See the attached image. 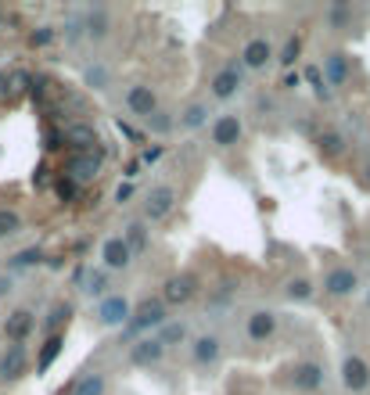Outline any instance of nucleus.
<instances>
[{"label":"nucleus","instance_id":"nucleus-30","mask_svg":"<svg viewBox=\"0 0 370 395\" xmlns=\"http://www.w3.org/2000/svg\"><path fill=\"white\" fill-rule=\"evenodd\" d=\"M36 262H43V252H40V248H26V252H15V255L8 259V269L15 273V269H29V266H36Z\"/></svg>","mask_w":370,"mask_h":395},{"label":"nucleus","instance_id":"nucleus-7","mask_svg":"<svg viewBox=\"0 0 370 395\" xmlns=\"http://www.w3.org/2000/svg\"><path fill=\"white\" fill-rule=\"evenodd\" d=\"M130 313H133V306H130V299L119 295V291H108V295L97 302V320H101L104 327H126V323H130Z\"/></svg>","mask_w":370,"mask_h":395},{"label":"nucleus","instance_id":"nucleus-33","mask_svg":"<svg viewBox=\"0 0 370 395\" xmlns=\"http://www.w3.org/2000/svg\"><path fill=\"white\" fill-rule=\"evenodd\" d=\"M298 54H302V36H288V43L281 47V65H295L298 62Z\"/></svg>","mask_w":370,"mask_h":395},{"label":"nucleus","instance_id":"nucleus-27","mask_svg":"<svg viewBox=\"0 0 370 395\" xmlns=\"http://www.w3.org/2000/svg\"><path fill=\"white\" fill-rule=\"evenodd\" d=\"M123 241H126V248H130L133 255H140V252L147 248V223L130 219V223H126V234H123Z\"/></svg>","mask_w":370,"mask_h":395},{"label":"nucleus","instance_id":"nucleus-11","mask_svg":"<svg viewBox=\"0 0 370 395\" xmlns=\"http://www.w3.org/2000/svg\"><path fill=\"white\" fill-rule=\"evenodd\" d=\"M342 384H345V391H352V395H363L366 388H370V363L363 360V356H345L342 360Z\"/></svg>","mask_w":370,"mask_h":395},{"label":"nucleus","instance_id":"nucleus-45","mask_svg":"<svg viewBox=\"0 0 370 395\" xmlns=\"http://www.w3.org/2000/svg\"><path fill=\"white\" fill-rule=\"evenodd\" d=\"M363 313H370V288H366V299H363Z\"/></svg>","mask_w":370,"mask_h":395},{"label":"nucleus","instance_id":"nucleus-26","mask_svg":"<svg viewBox=\"0 0 370 395\" xmlns=\"http://www.w3.org/2000/svg\"><path fill=\"white\" fill-rule=\"evenodd\" d=\"M108 288H112V280H108V269H90L86 273V280H83V295H90V299H104L108 295Z\"/></svg>","mask_w":370,"mask_h":395},{"label":"nucleus","instance_id":"nucleus-35","mask_svg":"<svg viewBox=\"0 0 370 395\" xmlns=\"http://www.w3.org/2000/svg\"><path fill=\"white\" fill-rule=\"evenodd\" d=\"M69 140H72V144L79 148V155H83V151L94 148V130H90V126H72V130H69Z\"/></svg>","mask_w":370,"mask_h":395},{"label":"nucleus","instance_id":"nucleus-23","mask_svg":"<svg viewBox=\"0 0 370 395\" xmlns=\"http://www.w3.org/2000/svg\"><path fill=\"white\" fill-rule=\"evenodd\" d=\"M187 342V323L184 320H166L158 327V345L162 349H173V345H184Z\"/></svg>","mask_w":370,"mask_h":395},{"label":"nucleus","instance_id":"nucleus-3","mask_svg":"<svg viewBox=\"0 0 370 395\" xmlns=\"http://www.w3.org/2000/svg\"><path fill=\"white\" fill-rule=\"evenodd\" d=\"M356 288H359V273L349 262H331L324 269V291H327V299H349V295H356Z\"/></svg>","mask_w":370,"mask_h":395},{"label":"nucleus","instance_id":"nucleus-32","mask_svg":"<svg viewBox=\"0 0 370 395\" xmlns=\"http://www.w3.org/2000/svg\"><path fill=\"white\" fill-rule=\"evenodd\" d=\"M320 151H324L327 158H335V155H345V137H342V133H335V130L320 133Z\"/></svg>","mask_w":370,"mask_h":395},{"label":"nucleus","instance_id":"nucleus-19","mask_svg":"<svg viewBox=\"0 0 370 395\" xmlns=\"http://www.w3.org/2000/svg\"><path fill=\"white\" fill-rule=\"evenodd\" d=\"M69 395H108V374L104 370H86L72 381Z\"/></svg>","mask_w":370,"mask_h":395},{"label":"nucleus","instance_id":"nucleus-13","mask_svg":"<svg viewBox=\"0 0 370 395\" xmlns=\"http://www.w3.org/2000/svg\"><path fill=\"white\" fill-rule=\"evenodd\" d=\"M270 58H274V43H270L267 36H252V40L241 47V69L259 72V69L270 65Z\"/></svg>","mask_w":370,"mask_h":395},{"label":"nucleus","instance_id":"nucleus-37","mask_svg":"<svg viewBox=\"0 0 370 395\" xmlns=\"http://www.w3.org/2000/svg\"><path fill=\"white\" fill-rule=\"evenodd\" d=\"M305 79L313 83V90H316V97H324V101L331 97V90H327V83H324V72H320V69H305Z\"/></svg>","mask_w":370,"mask_h":395},{"label":"nucleus","instance_id":"nucleus-41","mask_svg":"<svg viewBox=\"0 0 370 395\" xmlns=\"http://www.w3.org/2000/svg\"><path fill=\"white\" fill-rule=\"evenodd\" d=\"M58 194L69 201V198H72V184H69V180H62V184H58Z\"/></svg>","mask_w":370,"mask_h":395},{"label":"nucleus","instance_id":"nucleus-25","mask_svg":"<svg viewBox=\"0 0 370 395\" xmlns=\"http://www.w3.org/2000/svg\"><path fill=\"white\" fill-rule=\"evenodd\" d=\"M72 320V302H55L50 306V313H47V320H43V330H47V338L50 334H62V327Z\"/></svg>","mask_w":370,"mask_h":395},{"label":"nucleus","instance_id":"nucleus-10","mask_svg":"<svg viewBox=\"0 0 370 395\" xmlns=\"http://www.w3.org/2000/svg\"><path fill=\"white\" fill-rule=\"evenodd\" d=\"M277 334V313L274 309H252L245 316V338L248 342H270V338Z\"/></svg>","mask_w":370,"mask_h":395},{"label":"nucleus","instance_id":"nucleus-6","mask_svg":"<svg viewBox=\"0 0 370 395\" xmlns=\"http://www.w3.org/2000/svg\"><path fill=\"white\" fill-rule=\"evenodd\" d=\"M223 356V338L216 330H205V334H194V342H191V363L198 370H208V367H216Z\"/></svg>","mask_w":370,"mask_h":395},{"label":"nucleus","instance_id":"nucleus-16","mask_svg":"<svg viewBox=\"0 0 370 395\" xmlns=\"http://www.w3.org/2000/svg\"><path fill=\"white\" fill-rule=\"evenodd\" d=\"M29 367V352H26V342H11L8 352L0 356V377L4 381H18Z\"/></svg>","mask_w":370,"mask_h":395},{"label":"nucleus","instance_id":"nucleus-9","mask_svg":"<svg viewBox=\"0 0 370 395\" xmlns=\"http://www.w3.org/2000/svg\"><path fill=\"white\" fill-rule=\"evenodd\" d=\"M241 87H245V76H241V65L237 62H227L223 69H216L213 72V83H208V90H213L216 101H230Z\"/></svg>","mask_w":370,"mask_h":395},{"label":"nucleus","instance_id":"nucleus-2","mask_svg":"<svg viewBox=\"0 0 370 395\" xmlns=\"http://www.w3.org/2000/svg\"><path fill=\"white\" fill-rule=\"evenodd\" d=\"M201 291V280H198V273H191V269H184V273H173L166 284H162V291H158V299L166 302V309L169 306H187V302H194V295Z\"/></svg>","mask_w":370,"mask_h":395},{"label":"nucleus","instance_id":"nucleus-38","mask_svg":"<svg viewBox=\"0 0 370 395\" xmlns=\"http://www.w3.org/2000/svg\"><path fill=\"white\" fill-rule=\"evenodd\" d=\"M50 40H58V29H50V26H40V29L29 36V43H33V47H47Z\"/></svg>","mask_w":370,"mask_h":395},{"label":"nucleus","instance_id":"nucleus-17","mask_svg":"<svg viewBox=\"0 0 370 395\" xmlns=\"http://www.w3.org/2000/svg\"><path fill=\"white\" fill-rule=\"evenodd\" d=\"M101 165H104V155L101 151H83V155H76L69 162V177L76 184H86V180H94L101 173Z\"/></svg>","mask_w":370,"mask_h":395},{"label":"nucleus","instance_id":"nucleus-24","mask_svg":"<svg viewBox=\"0 0 370 395\" xmlns=\"http://www.w3.org/2000/svg\"><path fill=\"white\" fill-rule=\"evenodd\" d=\"M62 345H65V334H50L47 338L43 349H40V356H36V374H47L50 370V363L62 356Z\"/></svg>","mask_w":370,"mask_h":395},{"label":"nucleus","instance_id":"nucleus-15","mask_svg":"<svg viewBox=\"0 0 370 395\" xmlns=\"http://www.w3.org/2000/svg\"><path fill=\"white\" fill-rule=\"evenodd\" d=\"M241 133H245V126H241V116H234V111H227V116H220V119L213 123V144H216V148H234V144H241Z\"/></svg>","mask_w":370,"mask_h":395},{"label":"nucleus","instance_id":"nucleus-46","mask_svg":"<svg viewBox=\"0 0 370 395\" xmlns=\"http://www.w3.org/2000/svg\"><path fill=\"white\" fill-rule=\"evenodd\" d=\"M0 22H4V18H0Z\"/></svg>","mask_w":370,"mask_h":395},{"label":"nucleus","instance_id":"nucleus-40","mask_svg":"<svg viewBox=\"0 0 370 395\" xmlns=\"http://www.w3.org/2000/svg\"><path fill=\"white\" fill-rule=\"evenodd\" d=\"M130 198H133V184H123V187L116 191V201H119V205H126Z\"/></svg>","mask_w":370,"mask_h":395},{"label":"nucleus","instance_id":"nucleus-1","mask_svg":"<svg viewBox=\"0 0 370 395\" xmlns=\"http://www.w3.org/2000/svg\"><path fill=\"white\" fill-rule=\"evenodd\" d=\"M169 320V313H166V302L158 299V295H144L137 306H133V313H130V323H126V330L130 334H147V330H158Z\"/></svg>","mask_w":370,"mask_h":395},{"label":"nucleus","instance_id":"nucleus-31","mask_svg":"<svg viewBox=\"0 0 370 395\" xmlns=\"http://www.w3.org/2000/svg\"><path fill=\"white\" fill-rule=\"evenodd\" d=\"M18 230H22V216L15 208H0V241L18 234Z\"/></svg>","mask_w":370,"mask_h":395},{"label":"nucleus","instance_id":"nucleus-18","mask_svg":"<svg viewBox=\"0 0 370 395\" xmlns=\"http://www.w3.org/2000/svg\"><path fill=\"white\" fill-rule=\"evenodd\" d=\"M162 356H166V349L158 345V338H147V334L137 338V342L130 345V363L133 367H155Z\"/></svg>","mask_w":370,"mask_h":395},{"label":"nucleus","instance_id":"nucleus-39","mask_svg":"<svg viewBox=\"0 0 370 395\" xmlns=\"http://www.w3.org/2000/svg\"><path fill=\"white\" fill-rule=\"evenodd\" d=\"M147 126H151L155 133H166V130H173V119H169V111H155V116L147 119Z\"/></svg>","mask_w":370,"mask_h":395},{"label":"nucleus","instance_id":"nucleus-34","mask_svg":"<svg viewBox=\"0 0 370 395\" xmlns=\"http://www.w3.org/2000/svg\"><path fill=\"white\" fill-rule=\"evenodd\" d=\"M83 79H86V87H94V90H104V87H108V69H104V65H90L86 72H83Z\"/></svg>","mask_w":370,"mask_h":395},{"label":"nucleus","instance_id":"nucleus-20","mask_svg":"<svg viewBox=\"0 0 370 395\" xmlns=\"http://www.w3.org/2000/svg\"><path fill=\"white\" fill-rule=\"evenodd\" d=\"M83 22H86V36L90 40H108L112 36V11L108 8H90V11H83Z\"/></svg>","mask_w":370,"mask_h":395},{"label":"nucleus","instance_id":"nucleus-14","mask_svg":"<svg viewBox=\"0 0 370 395\" xmlns=\"http://www.w3.org/2000/svg\"><path fill=\"white\" fill-rule=\"evenodd\" d=\"M349 76H352V62H349V54L345 50H331L327 58H324V83H327V90L335 87H345L349 83Z\"/></svg>","mask_w":370,"mask_h":395},{"label":"nucleus","instance_id":"nucleus-4","mask_svg":"<svg viewBox=\"0 0 370 395\" xmlns=\"http://www.w3.org/2000/svg\"><path fill=\"white\" fill-rule=\"evenodd\" d=\"M173 208H176V191L166 187V184H155V187L144 194V201H140V212H144V219H151V223H166V219L173 216Z\"/></svg>","mask_w":370,"mask_h":395},{"label":"nucleus","instance_id":"nucleus-42","mask_svg":"<svg viewBox=\"0 0 370 395\" xmlns=\"http://www.w3.org/2000/svg\"><path fill=\"white\" fill-rule=\"evenodd\" d=\"M0 295H11V277H0Z\"/></svg>","mask_w":370,"mask_h":395},{"label":"nucleus","instance_id":"nucleus-43","mask_svg":"<svg viewBox=\"0 0 370 395\" xmlns=\"http://www.w3.org/2000/svg\"><path fill=\"white\" fill-rule=\"evenodd\" d=\"M359 180H363V187H366V191H370V162H366V165H363V177H359Z\"/></svg>","mask_w":370,"mask_h":395},{"label":"nucleus","instance_id":"nucleus-12","mask_svg":"<svg viewBox=\"0 0 370 395\" xmlns=\"http://www.w3.org/2000/svg\"><path fill=\"white\" fill-rule=\"evenodd\" d=\"M126 111L147 123L155 111H158V94H155L147 83H133V87L126 90Z\"/></svg>","mask_w":370,"mask_h":395},{"label":"nucleus","instance_id":"nucleus-36","mask_svg":"<svg viewBox=\"0 0 370 395\" xmlns=\"http://www.w3.org/2000/svg\"><path fill=\"white\" fill-rule=\"evenodd\" d=\"M83 36H86V22H83V15H72V18L65 22V40L76 43V40H83Z\"/></svg>","mask_w":370,"mask_h":395},{"label":"nucleus","instance_id":"nucleus-28","mask_svg":"<svg viewBox=\"0 0 370 395\" xmlns=\"http://www.w3.org/2000/svg\"><path fill=\"white\" fill-rule=\"evenodd\" d=\"M205 123H208V108H205L201 101H194V104L184 108V116H180V126H184V130H201Z\"/></svg>","mask_w":370,"mask_h":395},{"label":"nucleus","instance_id":"nucleus-44","mask_svg":"<svg viewBox=\"0 0 370 395\" xmlns=\"http://www.w3.org/2000/svg\"><path fill=\"white\" fill-rule=\"evenodd\" d=\"M4 94H8V76L0 72V97H4Z\"/></svg>","mask_w":370,"mask_h":395},{"label":"nucleus","instance_id":"nucleus-21","mask_svg":"<svg viewBox=\"0 0 370 395\" xmlns=\"http://www.w3.org/2000/svg\"><path fill=\"white\" fill-rule=\"evenodd\" d=\"M33 327H36L33 309H15V313L4 320V334L11 338V342H26V338L33 334Z\"/></svg>","mask_w":370,"mask_h":395},{"label":"nucleus","instance_id":"nucleus-29","mask_svg":"<svg viewBox=\"0 0 370 395\" xmlns=\"http://www.w3.org/2000/svg\"><path fill=\"white\" fill-rule=\"evenodd\" d=\"M352 4H345V0H338V4H331L327 8V29H349V22H352Z\"/></svg>","mask_w":370,"mask_h":395},{"label":"nucleus","instance_id":"nucleus-8","mask_svg":"<svg viewBox=\"0 0 370 395\" xmlns=\"http://www.w3.org/2000/svg\"><path fill=\"white\" fill-rule=\"evenodd\" d=\"M130 262H133V252L126 248L123 234H108L101 241V266L108 273H123V269H130Z\"/></svg>","mask_w":370,"mask_h":395},{"label":"nucleus","instance_id":"nucleus-22","mask_svg":"<svg viewBox=\"0 0 370 395\" xmlns=\"http://www.w3.org/2000/svg\"><path fill=\"white\" fill-rule=\"evenodd\" d=\"M313 295H316V284H313L305 273L284 280V299H288V302H313Z\"/></svg>","mask_w":370,"mask_h":395},{"label":"nucleus","instance_id":"nucleus-5","mask_svg":"<svg viewBox=\"0 0 370 395\" xmlns=\"http://www.w3.org/2000/svg\"><path fill=\"white\" fill-rule=\"evenodd\" d=\"M288 374H291V377H288V384H291V388H298V391H305V395L320 391V388H324V381H327V370H324V363H320V360H302V363H295Z\"/></svg>","mask_w":370,"mask_h":395}]
</instances>
